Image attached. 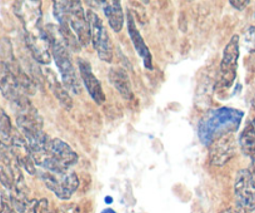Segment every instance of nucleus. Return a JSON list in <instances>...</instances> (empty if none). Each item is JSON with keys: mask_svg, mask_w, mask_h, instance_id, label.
I'll use <instances>...</instances> for the list:
<instances>
[{"mask_svg": "<svg viewBox=\"0 0 255 213\" xmlns=\"http://www.w3.org/2000/svg\"><path fill=\"white\" fill-rule=\"evenodd\" d=\"M85 15H87L88 24H89L90 38H92V43L95 51L98 53L100 59L110 63L113 59V44L104 23L98 16V14H95L92 10H88Z\"/></svg>", "mask_w": 255, "mask_h": 213, "instance_id": "obj_6", "label": "nucleus"}, {"mask_svg": "<svg viewBox=\"0 0 255 213\" xmlns=\"http://www.w3.org/2000/svg\"><path fill=\"white\" fill-rule=\"evenodd\" d=\"M128 30H129V35H130L131 40H133L134 45H135L136 51H138L139 55L144 59V63H145L146 68H151L150 51H149L148 46L145 45V41H144L143 38H141L139 30L136 29L135 23H134V19L130 14L128 15Z\"/></svg>", "mask_w": 255, "mask_h": 213, "instance_id": "obj_17", "label": "nucleus"}, {"mask_svg": "<svg viewBox=\"0 0 255 213\" xmlns=\"http://www.w3.org/2000/svg\"><path fill=\"white\" fill-rule=\"evenodd\" d=\"M11 149H13L14 154H15L16 159H18L20 167L28 171L30 175H35L36 173V165L34 162L33 157H31L30 149H29L28 143H26L25 138L19 133L11 134Z\"/></svg>", "mask_w": 255, "mask_h": 213, "instance_id": "obj_12", "label": "nucleus"}, {"mask_svg": "<svg viewBox=\"0 0 255 213\" xmlns=\"http://www.w3.org/2000/svg\"><path fill=\"white\" fill-rule=\"evenodd\" d=\"M0 182L3 183L4 187H5L6 190L10 191V192L14 190V187H15V182H14L13 177H11L9 171L6 170L4 166H0Z\"/></svg>", "mask_w": 255, "mask_h": 213, "instance_id": "obj_21", "label": "nucleus"}, {"mask_svg": "<svg viewBox=\"0 0 255 213\" xmlns=\"http://www.w3.org/2000/svg\"><path fill=\"white\" fill-rule=\"evenodd\" d=\"M0 92L14 105L28 98L21 90L11 65L3 60H0Z\"/></svg>", "mask_w": 255, "mask_h": 213, "instance_id": "obj_9", "label": "nucleus"}, {"mask_svg": "<svg viewBox=\"0 0 255 213\" xmlns=\"http://www.w3.org/2000/svg\"><path fill=\"white\" fill-rule=\"evenodd\" d=\"M249 172H250V176H252L253 183H254V186H255V162H253L252 168L249 170Z\"/></svg>", "mask_w": 255, "mask_h": 213, "instance_id": "obj_24", "label": "nucleus"}, {"mask_svg": "<svg viewBox=\"0 0 255 213\" xmlns=\"http://www.w3.org/2000/svg\"><path fill=\"white\" fill-rule=\"evenodd\" d=\"M16 15L21 19L25 30L33 29L41 24L40 1H20L15 6Z\"/></svg>", "mask_w": 255, "mask_h": 213, "instance_id": "obj_13", "label": "nucleus"}, {"mask_svg": "<svg viewBox=\"0 0 255 213\" xmlns=\"http://www.w3.org/2000/svg\"><path fill=\"white\" fill-rule=\"evenodd\" d=\"M102 213H117L114 210H112V208H105L104 211H102Z\"/></svg>", "mask_w": 255, "mask_h": 213, "instance_id": "obj_26", "label": "nucleus"}, {"mask_svg": "<svg viewBox=\"0 0 255 213\" xmlns=\"http://www.w3.org/2000/svg\"><path fill=\"white\" fill-rule=\"evenodd\" d=\"M252 124H253V126H254V128H255V119H254V121H253Z\"/></svg>", "mask_w": 255, "mask_h": 213, "instance_id": "obj_27", "label": "nucleus"}, {"mask_svg": "<svg viewBox=\"0 0 255 213\" xmlns=\"http://www.w3.org/2000/svg\"><path fill=\"white\" fill-rule=\"evenodd\" d=\"M109 79L113 87L120 93L123 98L133 99V87H131L130 78H129L127 70H124L123 68H112L109 70Z\"/></svg>", "mask_w": 255, "mask_h": 213, "instance_id": "obj_14", "label": "nucleus"}, {"mask_svg": "<svg viewBox=\"0 0 255 213\" xmlns=\"http://www.w3.org/2000/svg\"><path fill=\"white\" fill-rule=\"evenodd\" d=\"M55 213H79V208L75 205H69V206H63L60 208V211Z\"/></svg>", "mask_w": 255, "mask_h": 213, "instance_id": "obj_22", "label": "nucleus"}, {"mask_svg": "<svg viewBox=\"0 0 255 213\" xmlns=\"http://www.w3.org/2000/svg\"><path fill=\"white\" fill-rule=\"evenodd\" d=\"M209 147L210 162L215 166H223L234 156L237 141L233 133L224 134L215 139Z\"/></svg>", "mask_w": 255, "mask_h": 213, "instance_id": "obj_10", "label": "nucleus"}, {"mask_svg": "<svg viewBox=\"0 0 255 213\" xmlns=\"http://www.w3.org/2000/svg\"><path fill=\"white\" fill-rule=\"evenodd\" d=\"M54 16L60 26H69L80 45H89V24L80 1H54Z\"/></svg>", "mask_w": 255, "mask_h": 213, "instance_id": "obj_3", "label": "nucleus"}, {"mask_svg": "<svg viewBox=\"0 0 255 213\" xmlns=\"http://www.w3.org/2000/svg\"><path fill=\"white\" fill-rule=\"evenodd\" d=\"M254 107H255V99H254Z\"/></svg>", "mask_w": 255, "mask_h": 213, "instance_id": "obj_28", "label": "nucleus"}, {"mask_svg": "<svg viewBox=\"0 0 255 213\" xmlns=\"http://www.w3.org/2000/svg\"><path fill=\"white\" fill-rule=\"evenodd\" d=\"M34 162L44 171H69L78 162V154L61 139L50 138L45 152Z\"/></svg>", "mask_w": 255, "mask_h": 213, "instance_id": "obj_4", "label": "nucleus"}, {"mask_svg": "<svg viewBox=\"0 0 255 213\" xmlns=\"http://www.w3.org/2000/svg\"><path fill=\"white\" fill-rule=\"evenodd\" d=\"M238 58H239V36L233 35L223 51L220 63L219 85L222 88H230L237 77Z\"/></svg>", "mask_w": 255, "mask_h": 213, "instance_id": "obj_7", "label": "nucleus"}, {"mask_svg": "<svg viewBox=\"0 0 255 213\" xmlns=\"http://www.w3.org/2000/svg\"><path fill=\"white\" fill-rule=\"evenodd\" d=\"M220 213H242L239 210H235V208H227V210L222 211Z\"/></svg>", "mask_w": 255, "mask_h": 213, "instance_id": "obj_25", "label": "nucleus"}, {"mask_svg": "<svg viewBox=\"0 0 255 213\" xmlns=\"http://www.w3.org/2000/svg\"><path fill=\"white\" fill-rule=\"evenodd\" d=\"M13 134V127H11L10 118L5 113L1 107H0V136L4 139H10Z\"/></svg>", "mask_w": 255, "mask_h": 213, "instance_id": "obj_20", "label": "nucleus"}, {"mask_svg": "<svg viewBox=\"0 0 255 213\" xmlns=\"http://www.w3.org/2000/svg\"><path fill=\"white\" fill-rule=\"evenodd\" d=\"M102 8L104 11L105 16L108 19L109 26L113 29V31L119 33L124 24V15H123V9L120 6L119 1L115 0H109V1H102Z\"/></svg>", "mask_w": 255, "mask_h": 213, "instance_id": "obj_15", "label": "nucleus"}, {"mask_svg": "<svg viewBox=\"0 0 255 213\" xmlns=\"http://www.w3.org/2000/svg\"><path fill=\"white\" fill-rule=\"evenodd\" d=\"M26 45L30 49L31 54L35 58L36 62L40 64H49L51 60L50 44H49L46 30L43 26V23L38 26L26 30Z\"/></svg>", "mask_w": 255, "mask_h": 213, "instance_id": "obj_8", "label": "nucleus"}, {"mask_svg": "<svg viewBox=\"0 0 255 213\" xmlns=\"http://www.w3.org/2000/svg\"><path fill=\"white\" fill-rule=\"evenodd\" d=\"M78 68H79L80 78H82L83 83H84L85 88H87L90 97L93 98V100H94L95 103L102 104V103L105 100L104 92H103V88H102V84H100V82L98 80V78L95 77L94 73H93L90 64L87 62V60L78 59Z\"/></svg>", "mask_w": 255, "mask_h": 213, "instance_id": "obj_11", "label": "nucleus"}, {"mask_svg": "<svg viewBox=\"0 0 255 213\" xmlns=\"http://www.w3.org/2000/svg\"><path fill=\"white\" fill-rule=\"evenodd\" d=\"M45 30L49 39V44H50L51 55L54 57V60L58 65L64 87L74 94H80L82 93V83L78 77L74 64L70 59L69 50L64 43L63 36H61V34L58 36L59 30H55L53 28H45Z\"/></svg>", "mask_w": 255, "mask_h": 213, "instance_id": "obj_2", "label": "nucleus"}, {"mask_svg": "<svg viewBox=\"0 0 255 213\" xmlns=\"http://www.w3.org/2000/svg\"><path fill=\"white\" fill-rule=\"evenodd\" d=\"M45 75H46L45 77L46 80H48L49 88H50V90L53 92V94L55 95L56 99L59 100V103L63 105L64 108H67V109L72 108L73 99H72V97L69 95V93H68L67 88L64 87V84H61V83L59 82L58 78H56V75L54 74L50 69L46 70Z\"/></svg>", "mask_w": 255, "mask_h": 213, "instance_id": "obj_16", "label": "nucleus"}, {"mask_svg": "<svg viewBox=\"0 0 255 213\" xmlns=\"http://www.w3.org/2000/svg\"><path fill=\"white\" fill-rule=\"evenodd\" d=\"M243 46L247 50V68L255 72V26H250L243 34Z\"/></svg>", "mask_w": 255, "mask_h": 213, "instance_id": "obj_19", "label": "nucleus"}, {"mask_svg": "<svg viewBox=\"0 0 255 213\" xmlns=\"http://www.w3.org/2000/svg\"><path fill=\"white\" fill-rule=\"evenodd\" d=\"M230 5H232L233 8L238 9V10H243V9H245V6L249 5V1H248V0H244V1H235V0H232V1H230Z\"/></svg>", "mask_w": 255, "mask_h": 213, "instance_id": "obj_23", "label": "nucleus"}, {"mask_svg": "<svg viewBox=\"0 0 255 213\" xmlns=\"http://www.w3.org/2000/svg\"><path fill=\"white\" fill-rule=\"evenodd\" d=\"M242 118L243 112L227 107L208 112L198 127L200 141L205 146H210L219 137L234 133L240 126Z\"/></svg>", "mask_w": 255, "mask_h": 213, "instance_id": "obj_1", "label": "nucleus"}, {"mask_svg": "<svg viewBox=\"0 0 255 213\" xmlns=\"http://www.w3.org/2000/svg\"><path fill=\"white\" fill-rule=\"evenodd\" d=\"M41 180L46 187L60 200H69L78 190L79 180L72 171H44Z\"/></svg>", "mask_w": 255, "mask_h": 213, "instance_id": "obj_5", "label": "nucleus"}, {"mask_svg": "<svg viewBox=\"0 0 255 213\" xmlns=\"http://www.w3.org/2000/svg\"><path fill=\"white\" fill-rule=\"evenodd\" d=\"M239 146L243 153L255 162V128L252 123L248 124L240 133Z\"/></svg>", "mask_w": 255, "mask_h": 213, "instance_id": "obj_18", "label": "nucleus"}]
</instances>
